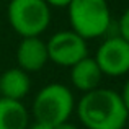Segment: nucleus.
<instances>
[{
    "instance_id": "f257e3e1",
    "label": "nucleus",
    "mask_w": 129,
    "mask_h": 129,
    "mask_svg": "<svg viewBox=\"0 0 129 129\" xmlns=\"http://www.w3.org/2000/svg\"><path fill=\"white\" fill-rule=\"evenodd\" d=\"M77 114L87 129H124L129 118L119 93L100 87L83 93Z\"/></svg>"
},
{
    "instance_id": "f03ea898",
    "label": "nucleus",
    "mask_w": 129,
    "mask_h": 129,
    "mask_svg": "<svg viewBox=\"0 0 129 129\" xmlns=\"http://www.w3.org/2000/svg\"><path fill=\"white\" fill-rule=\"evenodd\" d=\"M67 10L72 31L85 41L103 36L111 25V13L106 0H72Z\"/></svg>"
},
{
    "instance_id": "7ed1b4c3",
    "label": "nucleus",
    "mask_w": 129,
    "mask_h": 129,
    "mask_svg": "<svg viewBox=\"0 0 129 129\" xmlns=\"http://www.w3.org/2000/svg\"><path fill=\"white\" fill-rule=\"evenodd\" d=\"M75 101L74 95L62 83H49L36 93L33 101V116L38 123L54 127L70 118Z\"/></svg>"
},
{
    "instance_id": "20e7f679",
    "label": "nucleus",
    "mask_w": 129,
    "mask_h": 129,
    "mask_svg": "<svg viewBox=\"0 0 129 129\" xmlns=\"http://www.w3.org/2000/svg\"><path fill=\"white\" fill-rule=\"evenodd\" d=\"M8 21L21 38H38L51 23V7L44 0H12Z\"/></svg>"
},
{
    "instance_id": "39448f33",
    "label": "nucleus",
    "mask_w": 129,
    "mask_h": 129,
    "mask_svg": "<svg viewBox=\"0 0 129 129\" xmlns=\"http://www.w3.org/2000/svg\"><path fill=\"white\" fill-rule=\"evenodd\" d=\"M47 46V57L54 64L62 67H72L79 60L87 57V41L74 33L72 29L59 31L51 36V39L46 43Z\"/></svg>"
},
{
    "instance_id": "423d86ee",
    "label": "nucleus",
    "mask_w": 129,
    "mask_h": 129,
    "mask_svg": "<svg viewBox=\"0 0 129 129\" xmlns=\"http://www.w3.org/2000/svg\"><path fill=\"white\" fill-rule=\"evenodd\" d=\"M93 59L101 74L121 77L129 72V43L119 36H111L98 46Z\"/></svg>"
},
{
    "instance_id": "0eeeda50",
    "label": "nucleus",
    "mask_w": 129,
    "mask_h": 129,
    "mask_svg": "<svg viewBox=\"0 0 129 129\" xmlns=\"http://www.w3.org/2000/svg\"><path fill=\"white\" fill-rule=\"evenodd\" d=\"M47 57V46L41 38H23L16 49V62L18 67L25 72H38L41 70Z\"/></svg>"
},
{
    "instance_id": "6e6552de",
    "label": "nucleus",
    "mask_w": 129,
    "mask_h": 129,
    "mask_svg": "<svg viewBox=\"0 0 129 129\" xmlns=\"http://www.w3.org/2000/svg\"><path fill=\"white\" fill-rule=\"evenodd\" d=\"M101 75L103 74H101L98 64L95 62L93 57L88 56L70 67V82L77 90L83 91V93L98 88Z\"/></svg>"
},
{
    "instance_id": "1a4fd4ad",
    "label": "nucleus",
    "mask_w": 129,
    "mask_h": 129,
    "mask_svg": "<svg viewBox=\"0 0 129 129\" xmlns=\"http://www.w3.org/2000/svg\"><path fill=\"white\" fill-rule=\"evenodd\" d=\"M31 80L28 72L21 70L20 67L8 69L0 75V96L8 98V100L21 101L29 93Z\"/></svg>"
},
{
    "instance_id": "9d476101",
    "label": "nucleus",
    "mask_w": 129,
    "mask_h": 129,
    "mask_svg": "<svg viewBox=\"0 0 129 129\" xmlns=\"http://www.w3.org/2000/svg\"><path fill=\"white\" fill-rule=\"evenodd\" d=\"M29 113L21 101L0 96V129H28Z\"/></svg>"
},
{
    "instance_id": "9b49d317",
    "label": "nucleus",
    "mask_w": 129,
    "mask_h": 129,
    "mask_svg": "<svg viewBox=\"0 0 129 129\" xmlns=\"http://www.w3.org/2000/svg\"><path fill=\"white\" fill-rule=\"evenodd\" d=\"M118 29H119V38H123L124 41L129 43V8L124 10V13L121 15L119 23H118Z\"/></svg>"
},
{
    "instance_id": "f8f14e48",
    "label": "nucleus",
    "mask_w": 129,
    "mask_h": 129,
    "mask_svg": "<svg viewBox=\"0 0 129 129\" xmlns=\"http://www.w3.org/2000/svg\"><path fill=\"white\" fill-rule=\"evenodd\" d=\"M119 96H121V100H123V105H124V108H126V111L129 114V80L124 83L123 91L119 93Z\"/></svg>"
},
{
    "instance_id": "ddd939ff",
    "label": "nucleus",
    "mask_w": 129,
    "mask_h": 129,
    "mask_svg": "<svg viewBox=\"0 0 129 129\" xmlns=\"http://www.w3.org/2000/svg\"><path fill=\"white\" fill-rule=\"evenodd\" d=\"M49 7H56V8H64V7H69V3L72 0H44Z\"/></svg>"
},
{
    "instance_id": "4468645a",
    "label": "nucleus",
    "mask_w": 129,
    "mask_h": 129,
    "mask_svg": "<svg viewBox=\"0 0 129 129\" xmlns=\"http://www.w3.org/2000/svg\"><path fill=\"white\" fill-rule=\"evenodd\" d=\"M52 129H77V127L74 126L72 123H69V121H66V123H62V124H57V126H54Z\"/></svg>"
},
{
    "instance_id": "2eb2a0df",
    "label": "nucleus",
    "mask_w": 129,
    "mask_h": 129,
    "mask_svg": "<svg viewBox=\"0 0 129 129\" xmlns=\"http://www.w3.org/2000/svg\"><path fill=\"white\" fill-rule=\"evenodd\" d=\"M28 129H52V127L47 126V124H43V123H38V121H36V123L33 124V126H29Z\"/></svg>"
}]
</instances>
